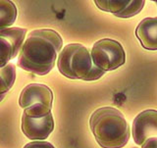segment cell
Listing matches in <instances>:
<instances>
[{
    "instance_id": "cell-1",
    "label": "cell",
    "mask_w": 157,
    "mask_h": 148,
    "mask_svg": "<svg viewBox=\"0 0 157 148\" xmlns=\"http://www.w3.org/2000/svg\"><path fill=\"white\" fill-rule=\"evenodd\" d=\"M63 46L61 36L51 28L34 29L25 39L18 56V66L38 76L47 75L55 66Z\"/></svg>"
},
{
    "instance_id": "cell-2",
    "label": "cell",
    "mask_w": 157,
    "mask_h": 148,
    "mask_svg": "<svg viewBox=\"0 0 157 148\" xmlns=\"http://www.w3.org/2000/svg\"><path fill=\"white\" fill-rule=\"evenodd\" d=\"M90 127L102 148H122L130 139V127L116 108H98L90 116Z\"/></svg>"
},
{
    "instance_id": "cell-3",
    "label": "cell",
    "mask_w": 157,
    "mask_h": 148,
    "mask_svg": "<svg viewBox=\"0 0 157 148\" xmlns=\"http://www.w3.org/2000/svg\"><path fill=\"white\" fill-rule=\"evenodd\" d=\"M57 58L59 72L71 80L96 81L105 74L93 64L90 51L80 43L67 44Z\"/></svg>"
},
{
    "instance_id": "cell-4",
    "label": "cell",
    "mask_w": 157,
    "mask_h": 148,
    "mask_svg": "<svg viewBox=\"0 0 157 148\" xmlns=\"http://www.w3.org/2000/svg\"><path fill=\"white\" fill-rule=\"evenodd\" d=\"M53 101L52 90L42 83H31L22 90L19 104L24 109V114L38 118L51 112Z\"/></svg>"
},
{
    "instance_id": "cell-5",
    "label": "cell",
    "mask_w": 157,
    "mask_h": 148,
    "mask_svg": "<svg viewBox=\"0 0 157 148\" xmlns=\"http://www.w3.org/2000/svg\"><path fill=\"white\" fill-rule=\"evenodd\" d=\"M90 55L93 64L103 72L116 70L126 61V53L122 44L111 38H102L91 48Z\"/></svg>"
},
{
    "instance_id": "cell-6",
    "label": "cell",
    "mask_w": 157,
    "mask_h": 148,
    "mask_svg": "<svg viewBox=\"0 0 157 148\" xmlns=\"http://www.w3.org/2000/svg\"><path fill=\"white\" fill-rule=\"evenodd\" d=\"M27 34V28H8L0 31V68L16 57Z\"/></svg>"
},
{
    "instance_id": "cell-7",
    "label": "cell",
    "mask_w": 157,
    "mask_h": 148,
    "mask_svg": "<svg viewBox=\"0 0 157 148\" xmlns=\"http://www.w3.org/2000/svg\"><path fill=\"white\" fill-rule=\"evenodd\" d=\"M54 130V120L51 112L43 117H29L23 113L22 131L32 140H44Z\"/></svg>"
},
{
    "instance_id": "cell-8",
    "label": "cell",
    "mask_w": 157,
    "mask_h": 148,
    "mask_svg": "<svg viewBox=\"0 0 157 148\" xmlns=\"http://www.w3.org/2000/svg\"><path fill=\"white\" fill-rule=\"evenodd\" d=\"M157 134V111L145 110L140 113L132 122V136L137 145L150 139L156 137Z\"/></svg>"
},
{
    "instance_id": "cell-9",
    "label": "cell",
    "mask_w": 157,
    "mask_h": 148,
    "mask_svg": "<svg viewBox=\"0 0 157 148\" xmlns=\"http://www.w3.org/2000/svg\"><path fill=\"white\" fill-rule=\"evenodd\" d=\"M98 9L110 12L119 18H131L139 14L144 6V1H94Z\"/></svg>"
},
{
    "instance_id": "cell-10",
    "label": "cell",
    "mask_w": 157,
    "mask_h": 148,
    "mask_svg": "<svg viewBox=\"0 0 157 148\" xmlns=\"http://www.w3.org/2000/svg\"><path fill=\"white\" fill-rule=\"evenodd\" d=\"M137 39L147 50L157 49V19L145 18L136 27Z\"/></svg>"
},
{
    "instance_id": "cell-11",
    "label": "cell",
    "mask_w": 157,
    "mask_h": 148,
    "mask_svg": "<svg viewBox=\"0 0 157 148\" xmlns=\"http://www.w3.org/2000/svg\"><path fill=\"white\" fill-rule=\"evenodd\" d=\"M17 7L12 1L0 0V31L8 28L17 19Z\"/></svg>"
},
{
    "instance_id": "cell-12",
    "label": "cell",
    "mask_w": 157,
    "mask_h": 148,
    "mask_svg": "<svg viewBox=\"0 0 157 148\" xmlns=\"http://www.w3.org/2000/svg\"><path fill=\"white\" fill-rule=\"evenodd\" d=\"M16 80V67L14 64L8 63L0 68V95H6L11 89Z\"/></svg>"
},
{
    "instance_id": "cell-13",
    "label": "cell",
    "mask_w": 157,
    "mask_h": 148,
    "mask_svg": "<svg viewBox=\"0 0 157 148\" xmlns=\"http://www.w3.org/2000/svg\"><path fill=\"white\" fill-rule=\"evenodd\" d=\"M24 148H55L48 141H41V140H34L26 144Z\"/></svg>"
},
{
    "instance_id": "cell-14",
    "label": "cell",
    "mask_w": 157,
    "mask_h": 148,
    "mask_svg": "<svg viewBox=\"0 0 157 148\" xmlns=\"http://www.w3.org/2000/svg\"><path fill=\"white\" fill-rule=\"evenodd\" d=\"M141 148H157V137H150L141 144Z\"/></svg>"
},
{
    "instance_id": "cell-15",
    "label": "cell",
    "mask_w": 157,
    "mask_h": 148,
    "mask_svg": "<svg viewBox=\"0 0 157 148\" xmlns=\"http://www.w3.org/2000/svg\"><path fill=\"white\" fill-rule=\"evenodd\" d=\"M4 97H5V95H0V102H1L4 99Z\"/></svg>"
}]
</instances>
